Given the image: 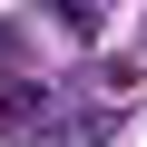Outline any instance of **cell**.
<instances>
[{
  "label": "cell",
  "mask_w": 147,
  "mask_h": 147,
  "mask_svg": "<svg viewBox=\"0 0 147 147\" xmlns=\"http://www.w3.org/2000/svg\"><path fill=\"white\" fill-rule=\"evenodd\" d=\"M0 127H10V137H39L49 127V98L39 88H10V98H0Z\"/></svg>",
  "instance_id": "6da1fadb"
},
{
  "label": "cell",
  "mask_w": 147,
  "mask_h": 147,
  "mask_svg": "<svg viewBox=\"0 0 147 147\" xmlns=\"http://www.w3.org/2000/svg\"><path fill=\"white\" fill-rule=\"evenodd\" d=\"M108 118H69V127H39V147H98Z\"/></svg>",
  "instance_id": "7a4b0ae2"
}]
</instances>
